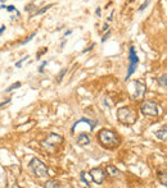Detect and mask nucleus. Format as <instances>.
Returning <instances> with one entry per match:
<instances>
[{
	"instance_id": "c756f323",
	"label": "nucleus",
	"mask_w": 167,
	"mask_h": 188,
	"mask_svg": "<svg viewBox=\"0 0 167 188\" xmlns=\"http://www.w3.org/2000/svg\"><path fill=\"white\" fill-rule=\"evenodd\" d=\"M108 29H109L108 23H104V26H103V31H108Z\"/></svg>"
},
{
	"instance_id": "6ab92c4d",
	"label": "nucleus",
	"mask_w": 167,
	"mask_h": 188,
	"mask_svg": "<svg viewBox=\"0 0 167 188\" xmlns=\"http://www.w3.org/2000/svg\"><path fill=\"white\" fill-rule=\"evenodd\" d=\"M35 36H36V32H33V33H32V35H30L25 40V41H22V42H21V45H26V44H28V42L33 39V37H35Z\"/></svg>"
},
{
	"instance_id": "4be33fe9",
	"label": "nucleus",
	"mask_w": 167,
	"mask_h": 188,
	"mask_svg": "<svg viewBox=\"0 0 167 188\" xmlns=\"http://www.w3.org/2000/svg\"><path fill=\"white\" fill-rule=\"evenodd\" d=\"M46 51H48V47H44V49H41V50H40L37 54H36V59H40V56H41V54H45Z\"/></svg>"
},
{
	"instance_id": "aec40b11",
	"label": "nucleus",
	"mask_w": 167,
	"mask_h": 188,
	"mask_svg": "<svg viewBox=\"0 0 167 188\" xmlns=\"http://www.w3.org/2000/svg\"><path fill=\"white\" fill-rule=\"evenodd\" d=\"M149 3H150V0H145V1H144L143 4H142V5L139 6V9H138V10H139V12H143V10L145 9V8H147L148 5H149Z\"/></svg>"
},
{
	"instance_id": "c85d7f7f",
	"label": "nucleus",
	"mask_w": 167,
	"mask_h": 188,
	"mask_svg": "<svg viewBox=\"0 0 167 188\" xmlns=\"http://www.w3.org/2000/svg\"><path fill=\"white\" fill-rule=\"evenodd\" d=\"M4 31H5V26H4V24H3V26H1V27H0V36H1L3 33H4Z\"/></svg>"
},
{
	"instance_id": "0eeeda50",
	"label": "nucleus",
	"mask_w": 167,
	"mask_h": 188,
	"mask_svg": "<svg viewBox=\"0 0 167 188\" xmlns=\"http://www.w3.org/2000/svg\"><path fill=\"white\" fill-rule=\"evenodd\" d=\"M105 174H107V173H104V170H103V169H100V168L91 169L90 173H89V175L91 177V179L94 180L96 184H102L103 182H104Z\"/></svg>"
},
{
	"instance_id": "412c9836",
	"label": "nucleus",
	"mask_w": 167,
	"mask_h": 188,
	"mask_svg": "<svg viewBox=\"0 0 167 188\" xmlns=\"http://www.w3.org/2000/svg\"><path fill=\"white\" fill-rule=\"evenodd\" d=\"M28 58H30V56H28V55H26V56H25V58H22V59H21V60H18V61L16 63V64H14V65H16V68H21V65H22V63H23L25 60H27V59H28Z\"/></svg>"
},
{
	"instance_id": "ddd939ff",
	"label": "nucleus",
	"mask_w": 167,
	"mask_h": 188,
	"mask_svg": "<svg viewBox=\"0 0 167 188\" xmlns=\"http://www.w3.org/2000/svg\"><path fill=\"white\" fill-rule=\"evenodd\" d=\"M158 179L162 183V186L167 187V171H159L158 173Z\"/></svg>"
},
{
	"instance_id": "f704fd0d",
	"label": "nucleus",
	"mask_w": 167,
	"mask_h": 188,
	"mask_svg": "<svg viewBox=\"0 0 167 188\" xmlns=\"http://www.w3.org/2000/svg\"><path fill=\"white\" fill-rule=\"evenodd\" d=\"M5 1H6V0H0V3H1V4H4Z\"/></svg>"
},
{
	"instance_id": "f03ea898",
	"label": "nucleus",
	"mask_w": 167,
	"mask_h": 188,
	"mask_svg": "<svg viewBox=\"0 0 167 188\" xmlns=\"http://www.w3.org/2000/svg\"><path fill=\"white\" fill-rule=\"evenodd\" d=\"M117 119L118 122H121L122 124L126 125H131L138 120V114L134 109H131L130 106H122L117 110Z\"/></svg>"
},
{
	"instance_id": "f3484780",
	"label": "nucleus",
	"mask_w": 167,
	"mask_h": 188,
	"mask_svg": "<svg viewBox=\"0 0 167 188\" xmlns=\"http://www.w3.org/2000/svg\"><path fill=\"white\" fill-rule=\"evenodd\" d=\"M21 87V82H16L13 84H10L8 88H5V92H12L13 90H16V88H19Z\"/></svg>"
},
{
	"instance_id": "a878e982",
	"label": "nucleus",
	"mask_w": 167,
	"mask_h": 188,
	"mask_svg": "<svg viewBox=\"0 0 167 188\" xmlns=\"http://www.w3.org/2000/svg\"><path fill=\"white\" fill-rule=\"evenodd\" d=\"M6 10H8L9 13H12V12H16L17 8H16L14 5H8V6H6Z\"/></svg>"
},
{
	"instance_id": "473e14b6",
	"label": "nucleus",
	"mask_w": 167,
	"mask_h": 188,
	"mask_svg": "<svg viewBox=\"0 0 167 188\" xmlns=\"http://www.w3.org/2000/svg\"><path fill=\"white\" fill-rule=\"evenodd\" d=\"M113 13H114V12H112V13H111V16L108 17V21H109V22H112V21H113V19H112V18H113Z\"/></svg>"
},
{
	"instance_id": "7ed1b4c3",
	"label": "nucleus",
	"mask_w": 167,
	"mask_h": 188,
	"mask_svg": "<svg viewBox=\"0 0 167 188\" xmlns=\"http://www.w3.org/2000/svg\"><path fill=\"white\" fill-rule=\"evenodd\" d=\"M28 168L31 169L32 174L39 179H46L48 175H49V170H48L46 165L44 164L41 160L36 159V157H33V159L30 161Z\"/></svg>"
},
{
	"instance_id": "72a5a7b5",
	"label": "nucleus",
	"mask_w": 167,
	"mask_h": 188,
	"mask_svg": "<svg viewBox=\"0 0 167 188\" xmlns=\"http://www.w3.org/2000/svg\"><path fill=\"white\" fill-rule=\"evenodd\" d=\"M0 9H6V5H4V4H1V5H0Z\"/></svg>"
},
{
	"instance_id": "a211bd4d",
	"label": "nucleus",
	"mask_w": 167,
	"mask_h": 188,
	"mask_svg": "<svg viewBox=\"0 0 167 188\" xmlns=\"http://www.w3.org/2000/svg\"><path fill=\"white\" fill-rule=\"evenodd\" d=\"M80 178H81V180H82V183H84L86 187H89V188L91 187V184H90V183H89L87 180H86V178H85V171H81V174H80Z\"/></svg>"
},
{
	"instance_id": "dca6fc26",
	"label": "nucleus",
	"mask_w": 167,
	"mask_h": 188,
	"mask_svg": "<svg viewBox=\"0 0 167 188\" xmlns=\"http://www.w3.org/2000/svg\"><path fill=\"white\" fill-rule=\"evenodd\" d=\"M158 81V83L161 84V86H165V87H167V74H163V76H161L159 78L157 79Z\"/></svg>"
},
{
	"instance_id": "9d476101",
	"label": "nucleus",
	"mask_w": 167,
	"mask_h": 188,
	"mask_svg": "<svg viewBox=\"0 0 167 188\" xmlns=\"http://www.w3.org/2000/svg\"><path fill=\"white\" fill-rule=\"evenodd\" d=\"M105 173L108 174L109 177H113V178H116V177H120V170L113 166V165H108V166L105 168Z\"/></svg>"
},
{
	"instance_id": "20e7f679",
	"label": "nucleus",
	"mask_w": 167,
	"mask_h": 188,
	"mask_svg": "<svg viewBox=\"0 0 167 188\" xmlns=\"http://www.w3.org/2000/svg\"><path fill=\"white\" fill-rule=\"evenodd\" d=\"M140 111L144 115H148V116H158V115H161L162 109L154 101H144L142 106H140Z\"/></svg>"
},
{
	"instance_id": "bb28decb",
	"label": "nucleus",
	"mask_w": 167,
	"mask_h": 188,
	"mask_svg": "<svg viewBox=\"0 0 167 188\" xmlns=\"http://www.w3.org/2000/svg\"><path fill=\"white\" fill-rule=\"evenodd\" d=\"M94 46H95V44H91V45L89 46V47H86V49H84V50H82V54H85V53H89V51H90V50H91Z\"/></svg>"
},
{
	"instance_id": "5701e85b",
	"label": "nucleus",
	"mask_w": 167,
	"mask_h": 188,
	"mask_svg": "<svg viewBox=\"0 0 167 188\" xmlns=\"http://www.w3.org/2000/svg\"><path fill=\"white\" fill-rule=\"evenodd\" d=\"M35 9V5L33 4H28V5H26V8H25V12H31V10Z\"/></svg>"
},
{
	"instance_id": "2eb2a0df",
	"label": "nucleus",
	"mask_w": 167,
	"mask_h": 188,
	"mask_svg": "<svg viewBox=\"0 0 167 188\" xmlns=\"http://www.w3.org/2000/svg\"><path fill=\"white\" fill-rule=\"evenodd\" d=\"M66 73H67V68L61 69V72H59L58 76H57V83H61V82H62V79H63V77H64Z\"/></svg>"
},
{
	"instance_id": "f8f14e48",
	"label": "nucleus",
	"mask_w": 167,
	"mask_h": 188,
	"mask_svg": "<svg viewBox=\"0 0 167 188\" xmlns=\"http://www.w3.org/2000/svg\"><path fill=\"white\" fill-rule=\"evenodd\" d=\"M53 5H54V4H48V5H45V6H43L41 9H39V10H36L35 13H32V14H31V17H30V18H32V17H35V16H40V14H43V13L48 12V10H49V9H50Z\"/></svg>"
},
{
	"instance_id": "423d86ee",
	"label": "nucleus",
	"mask_w": 167,
	"mask_h": 188,
	"mask_svg": "<svg viewBox=\"0 0 167 188\" xmlns=\"http://www.w3.org/2000/svg\"><path fill=\"white\" fill-rule=\"evenodd\" d=\"M62 142H63L62 136L55 134V133H50L45 141H43V146L44 147H55V146H59Z\"/></svg>"
},
{
	"instance_id": "39448f33",
	"label": "nucleus",
	"mask_w": 167,
	"mask_h": 188,
	"mask_svg": "<svg viewBox=\"0 0 167 188\" xmlns=\"http://www.w3.org/2000/svg\"><path fill=\"white\" fill-rule=\"evenodd\" d=\"M139 64V58L136 55V51H135V47L134 46H130V50H129V68H127V74L125 77V81H127L131 74L136 71V67Z\"/></svg>"
},
{
	"instance_id": "f257e3e1",
	"label": "nucleus",
	"mask_w": 167,
	"mask_h": 188,
	"mask_svg": "<svg viewBox=\"0 0 167 188\" xmlns=\"http://www.w3.org/2000/svg\"><path fill=\"white\" fill-rule=\"evenodd\" d=\"M98 141L105 149H116L120 145V138L114 132L109 129H102L98 133Z\"/></svg>"
},
{
	"instance_id": "393cba45",
	"label": "nucleus",
	"mask_w": 167,
	"mask_h": 188,
	"mask_svg": "<svg viewBox=\"0 0 167 188\" xmlns=\"http://www.w3.org/2000/svg\"><path fill=\"white\" fill-rule=\"evenodd\" d=\"M109 36H111V29H108V31H107V33H105V35L102 37V42H105V40L108 39Z\"/></svg>"
},
{
	"instance_id": "1a4fd4ad",
	"label": "nucleus",
	"mask_w": 167,
	"mask_h": 188,
	"mask_svg": "<svg viewBox=\"0 0 167 188\" xmlns=\"http://www.w3.org/2000/svg\"><path fill=\"white\" fill-rule=\"evenodd\" d=\"M154 136L158 139H162V141H167V125H163L162 128H159L158 131L154 132Z\"/></svg>"
},
{
	"instance_id": "b1692460",
	"label": "nucleus",
	"mask_w": 167,
	"mask_h": 188,
	"mask_svg": "<svg viewBox=\"0 0 167 188\" xmlns=\"http://www.w3.org/2000/svg\"><path fill=\"white\" fill-rule=\"evenodd\" d=\"M46 64H48V61H46V60L41 63V65L39 67V73H43V72H44V68H45V65H46Z\"/></svg>"
},
{
	"instance_id": "2f4dec72",
	"label": "nucleus",
	"mask_w": 167,
	"mask_h": 188,
	"mask_svg": "<svg viewBox=\"0 0 167 188\" xmlns=\"http://www.w3.org/2000/svg\"><path fill=\"white\" fill-rule=\"evenodd\" d=\"M95 13H96V16H98V17H100V14H102V12H100V8L96 9V12H95Z\"/></svg>"
},
{
	"instance_id": "6e6552de",
	"label": "nucleus",
	"mask_w": 167,
	"mask_h": 188,
	"mask_svg": "<svg viewBox=\"0 0 167 188\" xmlns=\"http://www.w3.org/2000/svg\"><path fill=\"white\" fill-rule=\"evenodd\" d=\"M145 91H147V87H145V84L142 83L140 81H135V94L132 95V97L134 99H142L144 96V94H145Z\"/></svg>"
},
{
	"instance_id": "9b49d317",
	"label": "nucleus",
	"mask_w": 167,
	"mask_h": 188,
	"mask_svg": "<svg viewBox=\"0 0 167 188\" xmlns=\"http://www.w3.org/2000/svg\"><path fill=\"white\" fill-rule=\"evenodd\" d=\"M77 143H79L80 146H87L89 143H90V138H89V136L87 134H80L79 137H77Z\"/></svg>"
},
{
	"instance_id": "4468645a",
	"label": "nucleus",
	"mask_w": 167,
	"mask_h": 188,
	"mask_svg": "<svg viewBox=\"0 0 167 188\" xmlns=\"http://www.w3.org/2000/svg\"><path fill=\"white\" fill-rule=\"evenodd\" d=\"M44 187H45V188H61L63 186L58 184L57 182H53V180H48V182L44 183Z\"/></svg>"
},
{
	"instance_id": "cd10ccee",
	"label": "nucleus",
	"mask_w": 167,
	"mask_h": 188,
	"mask_svg": "<svg viewBox=\"0 0 167 188\" xmlns=\"http://www.w3.org/2000/svg\"><path fill=\"white\" fill-rule=\"evenodd\" d=\"M9 104H10V99H8V100L4 101V102H1V104H0V108H4V106L9 105Z\"/></svg>"
},
{
	"instance_id": "7c9ffc66",
	"label": "nucleus",
	"mask_w": 167,
	"mask_h": 188,
	"mask_svg": "<svg viewBox=\"0 0 167 188\" xmlns=\"http://www.w3.org/2000/svg\"><path fill=\"white\" fill-rule=\"evenodd\" d=\"M71 33H72V29H68V31H66V32H64V36H69Z\"/></svg>"
}]
</instances>
